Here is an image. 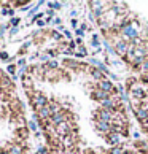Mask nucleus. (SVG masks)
Returning <instances> with one entry per match:
<instances>
[{
    "instance_id": "nucleus-7",
    "label": "nucleus",
    "mask_w": 148,
    "mask_h": 154,
    "mask_svg": "<svg viewBox=\"0 0 148 154\" xmlns=\"http://www.w3.org/2000/svg\"><path fill=\"white\" fill-rule=\"evenodd\" d=\"M129 94H131V99H135V100H140V102H143V100L148 99V92L143 88H139V86H135L134 89H131Z\"/></svg>"
},
{
    "instance_id": "nucleus-19",
    "label": "nucleus",
    "mask_w": 148,
    "mask_h": 154,
    "mask_svg": "<svg viewBox=\"0 0 148 154\" xmlns=\"http://www.w3.org/2000/svg\"><path fill=\"white\" fill-rule=\"evenodd\" d=\"M89 53H88V49L86 46H78L77 51H75V57H80V59H83V57H86Z\"/></svg>"
},
{
    "instance_id": "nucleus-3",
    "label": "nucleus",
    "mask_w": 148,
    "mask_h": 154,
    "mask_svg": "<svg viewBox=\"0 0 148 154\" xmlns=\"http://www.w3.org/2000/svg\"><path fill=\"white\" fill-rule=\"evenodd\" d=\"M48 103H49V99L43 92H40V91H35L33 95L30 97V105L33 106V110H35V111L42 110V108L46 106Z\"/></svg>"
},
{
    "instance_id": "nucleus-18",
    "label": "nucleus",
    "mask_w": 148,
    "mask_h": 154,
    "mask_svg": "<svg viewBox=\"0 0 148 154\" xmlns=\"http://www.w3.org/2000/svg\"><path fill=\"white\" fill-rule=\"evenodd\" d=\"M27 129H29L30 132H35L37 134L38 130H40V122L35 121V119H30V121L27 122Z\"/></svg>"
},
{
    "instance_id": "nucleus-8",
    "label": "nucleus",
    "mask_w": 148,
    "mask_h": 154,
    "mask_svg": "<svg viewBox=\"0 0 148 154\" xmlns=\"http://www.w3.org/2000/svg\"><path fill=\"white\" fill-rule=\"evenodd\" d=\"M94 119H102V121L112 122V121H113V111L104 110V108H99V110L94 113Z\"/></svg>"
},
{
    "instance_id": "nucleus-22",
    "label": "nucleus",
    "mask_w": 148,
    "mask_h": 154,
    "mask_svg": "<svg viewBox=\"0 0 148 154\" xmlns=\"http://www.w3.org/2000/svg\"><path fill=\"white\" fill-rule=\"evenodd\" d=\"M86 29H88V26H86V24H81V26H80L78 29L75 30L77 38H83V37H84V32H86Z\"/></svg>"
},
{
    "instance_id": "nucleus-23",
    "label": "nucleus",
    "mask_w": 148,
    "mask_h": 154,
    "mask_svg": "<svg viewBox=\"0 0 148 154\" xmlns=\"http://www.w3.org/2000/svg\"><path fill=\"white\" fill-rule=\"evenodd\" d=\"M21 79H22V84H24L26 89H32V76H30V75L22 76Z\"/></svg>"
},
{
    "instance_id": "nucleus-2",
    "label": "nucleus",
    "mask_w": 148,
    "mask_h": 154,
    "mask_svg": "<svg viewBox=\"0 0 148 154\" xmlns=\"http://www.w3.org/2000/svg\"><path fill=\"white\" fill-rule=\"evenodd\" d=\"M110 42L113 43V46H115V51H116V56H118V57H121V59L126 57L128 53H129V49H131L129 42L123 40L121 37H118V35L112 37V38H110Z\"/></svg>"
},
{
    "instance_id": "nucleus-10",
    "label": "nucleus",
    "mask_w": 148,
    "mask_h": 154,
    "mask_svg": "<svg viewBox=\"0 0 148 154\" xmlns=\"http://www.w3.org/2000/svg\"><path fill=\"white\" fill-rule=\"evenodd\" d=\"M132 54H134V59H146L148 57V48L146 45H142V46H135L132 49Z\"/></svg>"
},
{
    "instance_id": "nucleus-27",
    "label": "nucleus",
    "mask_w": 148,
    "mask_h": 154,
    "mask_svg": "<svg viewBox=\"0 0 148 154\" xmlns=\"http://www.w3.org/2000/svg\"><path fill=\"white\" fill-rule=\"evenodd\" d=\"M2 14L3 16H10V18H14V10L13 8H3L2 10Z\"/></svg>"
},
{
    "instance_id": "nucleus-30",
    "label": "nucleus",
    "mask_w": 148,
    "mask_h": 154,
    "mask_svg": "<svg viewBox=\"0 0 148 154\" xmlns=\"http://www.w3.org/2000/svg\"><path fill=\"white\" fill-rule=\"evenodd\" d=\"M19 22H21V19L16 18V16H14V18H10V26H11V27H18Z\"/></svg>"
},
{
    "instance_id": "nucleus-29",
    "label": "nucleus",
    "mask_w": 148,
    "mask_h": 154,
    "mask_svg": "<svg viewBox=\"0 0 148 154\" xmlns=\"http://www.w3.org/2000/svg\"><path fill=\"white\" fill-rule=\"evenodd\" d=\"M7 72H8V75L16 76V65H14V64H10V65L7 67Z\"/></svg>"
},
{
    "instance_id": "nucleus-28",
    "label": "nucleus",
    "mask_w": 148,
    "mask_h": 154,
    "mask_svg": "<svg viewBox=\"0 0 148 154\" xmlns=\"http://www.w3.org/2000/svg\"><path fill=\"white\" fill-rule=\"evenodd\" d=\"M140 72H142V75H148V57L143 60V64L140 67Z\"/></svg>"
},
{
    "instance_id": "nucleus-42",
    "label": "nucleus",
    "mask_w": 148,
    "mask_h": 154,
    "mask_svg": "<svg viewBox=\"0 0 148 154\" xmlns=\"http://www.w3.org/2000/svg\"><path fill=\"white\" fill-rule=\"evenodd\" d=\"M53 14H54L53 10H48V11H46V16H48V18H53Z\"/></svg>"
},
{
    "instance_id": "nucleus-26",
    "label": "nucleus",
    "mask_w": 148,
    "mask_h": 154,
    "mask_svg": "<svg viewBox=\"0 0 148 154\" xmlns=\"http://www.w3.org/2000/svg\"><path fill=\"white\" fill-rule=\"evenodd\" d=\"M46 5L49 7V10H53V11H54V10H61V8H62V3H61V2H48Z\"/></svg>"
},
{
    "instance_id": "nucleus-24",
    "label": "nucleus",
    "mask_w": 148,
    "mask_h": 154,
    "mask_svg": "<svg viewBox=\"0 0 148 154\" xmlns=\"http://www.w3.org/2000/svg\"><path fill=\"white\" fill-rule=\"evenodd\" d=\"M135 84H137V78H128V79H126V89H128V91L134 89Z\"/></svg>"
},
{
    "instance_id": "nucleus-46",
    "label": "nucleus",
    "mask_w": 148,
    "mask_h": 154,
    "mask_svg": "<svg viewBox=\"0 0 148 154\" xmlns=\"http://www.w3.org/2000/svg\"><path fill=\"white\" fill-rule=\"evenodd\" d=\"M146 149H148V148H146Z\"/></svg>"
},
{
    "instance_id": "nucleus-36",
    "label": "nucleus",
    "mask_w": 148,
    "mask_h": 154,
    "mask_svg": "<svg viewBox=\"0 0 148 154\" xmlns=\"http://www.w3.org/2000/svg\"><path fill=\"white\" fill-rule=\"evenodd\" d=\"M37 26H38V27H45V26H46V21H45V19H40V21H37Z\"/></svg>"
},
{
    "instance_id": "nucleus-38",
    "label": "nucleus",
    "mask_w": 148,
    "mask_h": 154,
    "mask_svg": "<svg viewBox=\"0 0 148 154\" xmlns=\"http://www.w3.org/2000/svg\"><path fill=\"white\" fill-rule=\"evenodd\" d=\"M140 137H142V135H140V132H134V134H132V138H134L135 141L140 140Z\"/></svg>"
},
{
    "instance_id": "nucleus-17",
    "label": "nucleus",
    "mask_w": 148,
    "mask_h": 154,
    "mask_svg": "<svg viewBox=\"0 0 148 154\" xmlns=\"http://www.w3.org/2000/svg\"><path fill=\"white\" fill-rule=\"evenodd\" d=\"M49 108H51V113H53V116L54 115H58V113H61V111H64L65 108L62 106L58 100H49Z\"/></svg>"
},
{
    "instance_id": "nucleus-39",
    "label": "nucleus",
    "mask_w": 148,
    "mask_h": 154,
    "mask_svg": "<svg viewBox=\"0 0 148 154\" xmlns=\"http://www.w3.org/2000/svg\"><path fill=\"white\" fill-rule=\"evenodd\" d=\"M142 130H143L145 134H148V121H146V122H143V124H142Z\"/></svg>"
},
{
    "instance_id": "nucleus-5",
    "label": "nucleus",
    "mask_w": 148,
    "mask_h": 154,
    "mask_svg": "<svg viewBox=\"0 0 148 154\" xmlns=\"http://www.w3.org/2000/svg\"><path fill=\"white\" fill-rule=\"evenodd\" d=\"M94 127L96 130L100 134V137H105L112 134L113 130H112V122H107V121H102V119H94Z\"/></svg>"
},
{
    "instance_id": "nucleus-31",
    "label": "nucleus",
    "mask_w": 148,
    "mask_h": 154,
    "mask_svg": "<svg viewBox=\"0 0 148 154\" xmlns=\"http://www.w3.org/2000/svg\"><path fill=\"white\" fill-rule=\"evenodd\" d=\"M0 59H2L3 62H10V60H11L10 56H8V53H5V51H2V53H0Z\"/></svg>"
},
{
    "instance_id": "nucleus-32",
    "label": "nucleus",
    "mask_w": 148,
    "mask_h": 154,
    "mask_svg": "<svg viewBox=\"0 0 148 154\" xmlns=\"http://www.w3.org/2000/svg\"><path fill=\"white\" fill-rule=\"evenodd\" d=\"M62 35H64V38H65V40H69V42H72V40H73V38H72V32H70V30H65L64 33H62Z\"/></svg>"
},
{
    "instance_id": "nucleus-41",
    "label": "nucleus",
    "mask_w": 148,
    "mask_h": 154,
    "mask_svg": "<svg viewBox=\"0 0 148 154\" xmlns=\"http://www.w3.org/2000/svg\"><path fill=\"white\" fill-rule=\"evenodd\" d=\"M77 14H78V11H77V10H72V11H70V16H72V19H77Z\"/></svg>"
},
{
    "instance_id": "nucleus-21",
    "label": "nucleus",
    "mask_w": 148,
    "mask_h": 154,
    "mask_svg": "<svg viewBox=\"0 0 148 154\" xmlns=\"http://www.w3.org/2000/svg\"><path fill=\"white\" fill-rule=\"evenodd\" d=\"M49 37L53 38V40H56V42H61V43H62V40H64V35H62L61 32H58V30H51L49 32Z\"/></svg>"
},
{
    "instance_id": "nucleus-33",
    "label": "nucleus",
    "mask_w": 148,
    "mask_h": 154,
    "mask_svg": "<svg viewBox=\"0 0 148 154\" xmlns=\"http://www.w3.org/2000/svg\"><path fill=\"white\" fill-rule=\"evenodd\" d=\"M53 24H56L58 27H59V26H62V19H61V18H58V16H56V18L53 19Z\"/></svg>"
},
{
    "instance_id": "nucleus-1",
    "label": "nucleus",
    "mask_w": 148,
    "mask_h": 154,
    "mask_svg": "<svg viewBox=\"0 0 148 154\" xmlns=\"http://www.w3.org/2000/svg\"><path fill=\"white\" fill-rule=\"evenodd\" d=\"M140 33H142V26H140L139 19H134L132 24L123 27V29L119 30V37L123 40H126V42H132V40L140 37Z\"/></svg>"
},
{
    "instance_id": "nucleus-12",
    "label": "nucleus",
    "mask_w": 148,
    "mask_h": 154,
    "mask_svg": "<svg viewBox=\"0 0 148 154\" xmlns=\"http://www.w3.org/2000/svg\"><path fill=\"white\" fill-rule=\"evenodd\" d=\"M134 115H135V118H137V121L140 124L148 121V110H145V108H142V106L137 108V110H134Z\"/></svg>"
},
{
    "instance_id": "nucleus-20",
    "label": "nucleus",
    "mask_w": 148,
    "mask_h": 154,
    "mask_svg": "<svg viewBox=\"0 0 148 154\" xmlns=\"http://www.w3.org/2000/svg\"><path fill=\"white\" fill-rule=\"evenodd\" d=\"M124 151H126V148H124L123 145H118V146H112L109 152H112V154H124Z\"/></svg>"
},
{
    "instance_id": "nucleus-6",
    "label": "nucleus",
    "mask_w": 148,
    "mask_h": 154,
    "mask_svg": "<svg viewBox=\"0 0 148 154\" xmlns=\"http://www.w3.org/2000/svg\"><path fill=\"white\" fill-rule=\"evenodd\" d=\"M96 88L100 89V91H104V92H107V94H110V95L116 94V84H113V81L109 79V78L102 79L100 83H96Z\"/></svg>"
},
{
    "instance_id": "nucleus-37",
    "label": "nucleus",
    "mask_w": 148,
    "mask_h": 154,
    "mask_svg": "<svg viewBox=\"0 0 148 154\" xmlns=\"http://www.w3.org/2000/svg\"><path fill=\"white\" fill-rule=\"evenodd\" d=\"M18 65H19V67L27 65V60H26V59H19V60H18Z\"/></svg>"
},
{
    "instance_id": "nucleus-16",
    "label": "nucleus",
    "mask_w": 148,
    "mask_h": 154,
    "mask_svg": "<svg viewBox=\"0 0 148 154\" xmlns=\"http://www.w3.org/2000/svg\"><path fill=\"white\" fill-rule=\"evenodd\" d=\"M0 89H3V91H11L13 89V81L8 78V76H0Z\"/></svg>"
},
{
    "instance_id": "nucleus-44",
    "label": "nucleus",
    "mask_w": 148,
    "mask_h": 154,
    "mask_svg": "<svg viewBox=\"0 0 148 154\" xmlns=\"http://www.w3.org/2000/svg\"><path fill=\"white\" fill-rule=\"evenodd\" d=\"M81 154H94V152L91 151V149H88V151H84V152H81Z\"/></svg>"
},
{
    "instance_id": "nucleus-15",
    "label": "nucleus",
    "mask_w": 148,
    "mask_h": 154,
    "mask_svg": "<svg viewBox=\"0 0 148 154\" xmlns=\"http://www.w3.org/2000/svg\"><path fill=\"white\" fill-rule=\"evenodd\" d=\"M89 73H91V76H93V79L96 83H100L102 79H105L107 76L104 75V73H102L99 68H96V67H91V70H89Z\"/></svg>"
},
{
    "instance_id": "nucleus-4",
    "label": "nucleus",
    "mask_w": 148,
    "mask_h": 154,
    "mask_svg": "<svg viewBox=\"0 0 148 154\" xmlns=\"http://www.w3.org/2000/svg\"><path fill=\"white\" fill-rule=\"evenodd\" d=\"M67 121H73V115L69 111V110H64V111H61L58 113V115H54L53 118L49 119V122L54 125V127H58L59 124L62 122H67Z\"/></svg>"
},
{
    "instance_id": "nucleus-11",
    "label": "nucleus",
    "mask_w": 148,
    "mask_h": 154,
    "mask_svg": "<svg viewBox=\"0 0 148 154\" xmlns=\"http://www.w3.org/2000/svg\"><path fill=\"white\" fill-rule=\"evenodd\" d=\"M105 141L109 145L112 146H118V145H121V134H118V132H112L105 137Z\"/></svg>"
},
{
    "instance_id": "nucleus-45",
    "label": "nucleus",
    "mask_w": 148,
    "mask_h": 154,
    "mask_svg": "<svg viewBox=\"0 0 148 154\" xmlns=\"http://www.w3.org/2000/svg\"><path fill=\"white\" fill-rule=\"evenodd\" d=\"M24 154H27V152H24Z\"/></svg>"
},
{
    "instance_id": "nucleus-13",
    "label": "nucleus",
    "mask_w": 148,
    "mask_h": 154,
    "mask_svg": "<svg viewBox=\"0 0 148 154\" xmlns=\"http://www.w3.org/2000/svg\"><path fill=\"white\" fill-rule=\"evenodd\" d=\"M5 149L10 154H24V146L19 145V143H10V145L5 146Z\"/></svg>"
},
{
    "instance_id": "nucleus-9",
    "label": "nucleus",
    "mask_w": 148,
    "mask_h": 154,
    "mask_svg": "<svg viewBox=\"0 0 148 154\" xmlns=\"http://www.w3.org/2000/svg\"><path fill=\"white\" fill-rule=\"evenodd\" d=\"M89 95H91V99L93 100H96V102H104V100H107L110 97V94H107V92H104V91H100V89H97V88H94L93 91L89 92Z\"/></svg>"
},
{
    "instance_id": "nucleus-14",
    "label": "nucleus",
    "mask_w": 148,
    "mask_h": 154,
    "mask_svg": "<svg viewBox=\"0 0 148 154\" xmlns=\"http://www.w3.org/2000/svg\"><path fill=\"white\" fill-rule=\"evenodd\" d=\"M62 78V70H48L46 75H45V79H48V81H58V79Z\"/></svg>"
},
{
    "instance_id": "nucleus-25",
    "label": "nucleus",
    "mask_w": 148,
    "mask_h": 154,
    "mask_svg": "<svg viewBox=\"0 0 148 154\" xmlns=\"http://www.w3.org/2000/svg\"><path fill=\"white\" fill-rule=\"evenodd\" d=\"M45 65H46V68H48V70H58V68H59L58 60H54V59H51V60L48 62V64H45Z\"/></svg>"
},
{
    "instance_id": "nucleus-34",
    "label": "nucleus",
    "mask_w": 148,
    "mask_h": 154,
    "mask_svg": "<svg viewBox=\"0 0 148 154\" xmlns=\"http://www.w3.org/2000/svg\"><path fill=\"white\" fill-rule=\"evenodd\" d=\"M88 19H89L91 22L97 21V18H96V16H94V13H93V11H89V14H88Z\"/></svg>"
},
{
    "instance_id": "nucleus-35",
    "label": "nucleus",
    "mask_w": 148,
    "mask_h": 154,
    "mask_svg": "<svg viewBox=\"0 0 148 154\" xmlns=\"http://www.w3.org/2000/svg\"><path fill=\"white\" fill-rule=\"evenodd\" d=\"M70 24H72V27H73L75 30L78 29V19H72V21H70Z\"/></svg>"
},
{
    "instance_id": "nucleus-43",
    "label": "nucleus",
    "mask_w": 148,
    "mask_h": 154,
    "mask_svg": "<svg viewBox=\"0 0 148 154\" xmlns=\"http://www.w3.org/2000/svg\"><path fill=\"white\" fill-rule=\"evenodd\" d=\"M0 154H10L7 149H5V148H3V149H0Z\"/></svg>"
},
{
    "instance_id": "nucleus-40",
    "label": "nucleus",
    "mask_w": 148,
    "mask_h": 154,
    "mask_svg": "<svg viewBox=\"0 0 148 154\" xmlns=\"http://www.w3.org/2000/svg\"><path fill=\"white\" fill-rule=\"evenodd\" d=\"M18 27H11V29H10V35H14V33H18Z\"/></svg>"
}]
</instances>
